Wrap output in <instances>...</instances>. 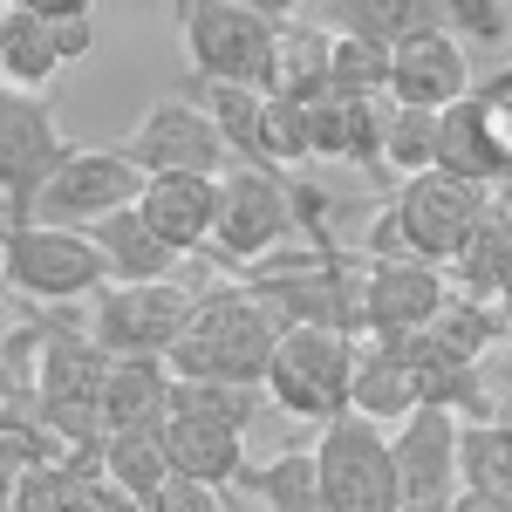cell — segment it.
Instances as JSON below:
<instances>
[{"instance_id":"cell-1","label":"cell","mask_w":512,"mask_h":512,"mask_svg":"<svg viewBox=\"0 0 512 512\" xmlns=\"http://www.w3.org/2000/svg\"><path fill=\"white\" fill-rule=\"evenodd\" d=\"M274 342H280L274 315H267V308L246 294V280H239V287H212V294H198L164 362H171V376H185V383L267 390Z\"/></svg>"},{"instance_id":"cell-2","label":"cell","mask_w":512,"mask_h":512,"mask_svg":"<svg viewBox=\"0 0 512 512\" xmlns=\"http://www.w3.org/2000/svg\"><path fill=\"white\" fill-rule=\"evenodd\" d=\"M41 321V369H35V403L55 431L69 437V451H103V376L110 355L76 328L69 308H35Z\"/></svg>"},{"instance_id":"cell-3","label":"cell","mask_w":512,"mask_h":512,"mask_svg":"<svg viewBox=\"0 0 512 512\" xmlns=\"http://www.w3.org/2000/svg\"><path fill=\"white\" fill-rule=\"evenodd\" d=\"M355 355H362V342L335 335V328H280L274 362H267V396H274V410L308 417V424L349 417Z\"/></svg>"},{"instance_id":"cell-4","label":"cell","mask_w":512,"mask_h":512,"mask_svg":"<svg viewBox=\"0 0 512 512\" xmlns=\"http://www.w3.org/2000/svg\"><path fill=\"white\" fill-rule=\"evenodd\" d=\"M0 253H7V287L28 308H76L82 294L96 301L110 287V267H103L96 239L69 233V226L28 219V226H14V233L0 239Z\"/></svg>"},{"instance_id":"cell-5","label":"cell","mask_w":512,"mask_h":512,"mask_svg":"<svg viewBox=\"0 0 512 512\" xmlns=\"http://www.w3.org/2000/svg\"><path fill=\"white\" fill-rule=\"evenodd\" d=\"M315 485H321V512H396L403 485H396V451L390 431L369 417H335L315 437Z\"/></svg>"},{"instance_id":"cell-6","label":"cell","mask_w":512,"mask_h":512,"mask_svg":"<svg viewBox=\"0 0 512 512\" xmlns=\"http://www.w3.org/2000/svg\"><path fill=\"white\" fill-rule=\"evenodd\" d=\"M178 35H185V55L205 82L267 89V76H274L280 28L260 21L253 7H239V0H178Z\"/></svg>"},{"instance_id":"cell-7","label":"cell","mask_w":512,"mask_h":512,"mask_svg":"<svg viewBox=\"0 0 512 512\" xmlns=\"http://www.w3.org/2000/svg\"><path fill=\"white\" fill-rule=\"evenodd\" d=\"M294 233V185L260 164H233L219 178V219H212V253L226 267H260L274 260L280 239Z\"/></svg>"},{"instance_id":"cell-8","label":"cell","mask_w":512,"mask_h":512,"mask_svg":"<svg viewBox=\"0 0 512 512\" xmlns=\"http://www.w3.org/2000/svg\"><path fill=\"white\" fill-rule=\"evenodd\" d=\"M485 198H492V185L451 178V171H417V178H403L390 205H396V219H403L410 260L451 267V260L472 246L478 219H485Z\"/></svg>"},{"instance_id":"cell-9","label":"cell","mask_w":512,"mask_h":512,"mask_svg":"<svg viewBox=\"0 0 512 512\" xmlns=\"http://www.w3.org/2000/svg\"><path fill=\"white\" fill-rule=\"evenodd\" d=\"M62 158H69V144H62V123L48 110V96L0 89V198H7L14 226L35 219V198Z\"/></svg>"},{"instance_id":"cell-10","label":"cell","mask_w":512,"mask_h":512,"mask_svg":"<svg viewBox=\"0 0 512 512\" xmlns=\"http://www.w3.org/2000/svg\"><path fill=\"white\" fill-rule=\"evenodd\" d=\"M137 198H144V171L130 164V151H69L55 164V178L41 185L35 219L41 226L89 233V226H103L110 212L137 205Z\"/></svg>"},{"instance_id":"cell-11","label":"cell","mask_w":512,"mask_h":512,"mask_svg":"<svg viewBox=\"0 0 512 512\" xmlns=\"http://www.w3.org/2000/svg\"><path fill=\"white\" fill-rule=\"evenodd\" d=\"M198 294L185 280H151V287H103L89 301V342L103 355H171L178 328Z\"/></svg>"},{"instance_id":"cell-12","label":"cell","mask_w":512,"mask_h":512,"mask_svg":"<svg viewBox=\"0 0 512 512\" xmlns=\"http://www.w3.org/2000/svg\"><path fill=\"white\" fill-rule=\"evenodd\" d=\"M130 164L144 178H164V171H192V178H226L233 171V151L219 137V123L205 103H185V96H164L144 110V123L130 130Z\"/></svg>"},{"instance_id":"cell-13","label":"cell","mask_w":512,"mask_h":512,"mask_svg":"<svg viewBox=\"0 0 512 512\" xmlns=\"http://www.w3.org/2000/svg\"><path fill=\"white\" fill-rule=\"evenodd\" d=\"M458 431H465V424H458V410H444V403H417L390 431L403 506H451V499H458Z\"/></svg>"},{"instance_id":"cell-14","label":"cell","mask_w":512,"mask_h":512,"mask_svg":"<svg viewBox=\"0 0 512 512\" xmlns=\"http://www.w3.org/2000/svg\"><path fill=\"white\" fill-rule=\"evenodd\" d=\"M444 301H451L444 267H431V260H369V280H362L369 342H410V335H424Z\"/></svg>"},{"instance_id":"cell-15","label":"cell","mask_w":512,"mask_h":512,"mask_svg":"<svg viewBox=\"0 0 512 512\" xmlns=\"http://www.w3.org/2000/svg\"><path fill=\"white\" fill-rule=\"evenodd\" d=\"M472 89V55L451 28H431V35L390 48V103H403V110H451Z\"/></svg>"},{"instance_id":"cell-16","label":"cell","mask_w":512,"mask_h":512,"mask_svg":"<svg viewBox=\"0 0 512 512\" xmlns=\"http://www.w3.org/2000/svg\"><path fill=\"white\" fill-rule=\"evenodd\" d=\"M390 117H396L390 96H321V103H308V144H315V158H328V164H362V171L383 178V171H390V164H383Z\"/></svg>"},{"instance_id":"cell-17","label":"cell","mask_w":512,"mask_h":512,"mask_svg":"<svg viewBox=\"0 0 512 512\" xmlns=\"http://www.w3.org/2000/svg\"><path fill=\"white\" fill-rule=\"evenodd\" d=\"M137 212L158 226L164 246H178L185 260L212 246V219H219V178H192V171H164V178H144V198Z\"/></svg>"},{"instance_id":"cell-18","label":"cell","mask_w":512,"mask_h":512,"mask_svg":"<svg viewBox=\"0 0 512 512\" xmlns=\"http://www.w3.org/2000/svg\"><path fill=\"white\" fill-rule=\"evenodd\" d=\"M89 239H96V253H103V267H110V287H151V280L185 274V253L164 246L158 226H151L137 205H123L103 226H89Z\"/></svg>"},{"instance_id":"cell-19","label":"cell","mask_w":512,"mask_h":512,"mask_svg":"<svg viewBox=\"0 0 512 512\" xmlns=\"http://www.w3.org/2000/svg\"><path fill=\"white\" fill-rule=\"evenodd\" d=\"M164 437H171V472L178 478H198V485L233 492V478L246 472V431H239V424L198 417V410H171V417H164Z\"/></svg>"},{"instance_id":"cell-20","label":"cell","mask_w":512,"mask_h":512,"mask_svg":"<svg viewBox=\"0 0 512 512\" xmlns=\"http://www.w3.org/2000/svg\"><path fill=\"white\" fill-rule=\"evenodd\" d=\"M103 478L117 485L123 499L151 506L164 485H171V437H164V417H144V424H123V431L103 437Z\"/></svg>"},{"instance_id":"cell-21","label":"cell","mask_w":512,"mask_h":512,"mask_svg":"<svg viewBox=\"0 0 512 512\" xmlns=\"http://www.w3.org/2000/svg\"><path fill=\"white\" fill-rule=\"evenodd\" d=\"M274 96H294V103H321L335 96V28H315V21H287L274 41V76H267Z\"/></svg>"},{"instance_id":"cell-22","label":"cell","mask_w":512,"mask_h":512,"mask_svg":"<svg viewBox=\"0 0 512 512\" xmlns=\"http://www.w3.org/2000/svg\"><path fill=\"white\" fill-rule=\"evenodd\" d=\"M349 410L369 424H403L417 410V369L396 342H369L355 355V383H349Z\"/></svg>"},{"instance_id":"cell-23","label":"cell","mask_w":512,"mask_h":512,"mask_svg":"<svg viewBox=\"0 0 512 512\" xmlns=\"http://www.w3.org/2000/svg\"><path fill=\"white\" fill-rule=\"evenodd\" d=\"M171 410V362L164 355H110L103 376V437Z\"/></svg>"},{"instance_id":"cell-24","label":"cell","mask_w":512,"mask_h":512,"mask_svg":"<svg viewBox=\"0 0 512 512\" xmlns=\"http://www.w3.org/2000/svg\"><path fill=\"white\" fill-rule=\"evenodd\" d=\"M506 321H512V315L499 308V301H478V294H451V301L437 308V321L424 328V342H431L444 362H465V369H472V362H485V355L506 342Z\"/></svg>"},{"instance_id":"cell-25","label":"cell","mask_w":512,"mask_h":512,"mask_svg":"<svg viewBox=\"0 0 512 512\" xmlns=\"http://www.w3.org/2000/svg\"><path fill=\"white\" fill-rule=\"evenodd\" d=\"M328 21H335L342 35L403 48V41L444 28V0H328Z\"/></svg>"},{"instance_id":"cell-26","label":"cell","mask_w":512,"mask_h":512,"mask_svg":"<svg viewBox=\"0 0 512 512\" xmlns=\"http://www.w3.org/2000/svg\"><path fill=\"white\" fill-rule=\"evenodd\" d=\"M0 62H7V82L14 89H48L62 76V41H55V21H35L21 7H0Z\"/></svg>"},{"instance_id":"cell-27","label":"cell","mask_w":512,"mask_h":512,"mask_svg":"<svg viewBox=\"0 0 512 512\" xmlns=\"http://www.w3.org/2000/svg\"><path fill=\"white\" fill-rule=\"evenodd\" d=\"M233 492L260 499L267 512H321V485H315V451H280L267 465H246L233 478Z\"/></svg>"},{"instance_id":"cell-28","label":"cell","mask_w":512,"mask_h":512,"mask_svg":"<svg viewBox=\"0 0 512 512\" xmlns=\"http://www.w3.org/2000/svg\"><path fill=\"white\" fill-rule=\"evenodd\" d=\"M62 458H69V437L41 417L35 396L0 403V472L21 478V472H35V465H62Z\"/></svg>"},{"instance_id":"cell-29","label":"cell","mask_w":512,"mask_h":512,"mask_svg":"<svg viewBox=\"0 0 512 512\" xmlns=\"http://www.w3.org/2000/svg\"><path fill=\"white\" fill-rule=\"evenodd\" d=\"M458 492L512 499V424L506 417L465 424V431H458Z\"/></svg>"},{"instance_id":"cell-30","label":"cell","mask_w":512,"mask_h":512,"mask_svg":"<svg viewBox=\"0 0 512 512\" xmlns=\"http://www.w3.org/2000/svg\"><path fill=\"white\" fill-rule=\"evenodd\" d=\"M437 171L472 178V185H499V164H492V144H485V123H478L472 96L437 110Z\"/></svg>"},{"instance_id":"cell-31","label":"cell","mask_w":512,"mask_h":512,"mask_svg":"<svg viewBox=\"0 0 512 512\" xmlns=\"http://www.w3.org/2000/svg\"><path fill=\"white\" fill-rule=\"evenodd\" d=\"M260 103H267V89L205 82V110H212V123H219V137H226L233 164H260V171H274V164H267V144H260Z\"/></svg>"},{"instance_id":"cell-32","label":"cell","mask_w":512,"mask_h":512,"mask_svg":"<svg viewBox=\"0 0 512 512\" xmlns=\"http://www.w3.org/2000/svg\"><path fill=\"white\" fill-rule=\"evenodd\" d=\"M260 144H267V164H274V171L308 164L315 158V144H308V103L267 89V103H260Z\"/></svg>"},{"instance_id":"cell-33","label":"cell","mask_w":512,"mask_h":512,"mask_svg":"<svg viewBox=\"0 0 512 512\" xmlns=\"http://www.w3.org/2000/svg\"><path fill=\"white\" fill-rule=\"evenodd\" d=\"M335 96H390V48L335 28Z\"/></svg>"},{"instance_id":"cell-34","label":"cell","mask_w":512,"mask_h":512,"mask_svg":"<svg viewBox=\"0 0 512 512\" xmlns=\"http://www.w3.org/2000/svg\"><path fill=\"white\" fill-rule=\"evenodd\" d=\"M383 164H390L396 178L437 171V110H403V103H396L390 144H383Z\"/></svg>"},{"instance_id":"cell-35","label":"cell","mask_w":512,"mask_h":512,"mask_svg":"<svg viewBox=\"0 0 512 512\" xmlns=\"http://www.w3.org/2000/svg\"><path fill=\"white\" fill-rule=\"evenodd\" d=\"M478 123H485V144H492V164H499V185H512V82H485L472 89Z\"/></svg>"},{"instance_id":"cell-36","label":"cell","mask_w":512,"mask_h":512,"mask_svg":"<svg viewBox=\"0 0 512 512\" xmlns=\"http://www.w3.org/2000/svg\"><path fill=\"white\" fill-rule=\"evenodd\" d=\"M444 28L458 41H506L512 35V7L506 0H444Z\"/></svg>"},{"instance_id":"cell-37","label":"cell","mask_w":512,"mask_h":512,"mask_svg":"<svg viewBox=\"0 0 512 512\" xmlns=\"http://www.w3.org/2000/svg\"><path fill=\"white\" fill-rule=\"evenodd\" d=\"M144 512H226V492L219 485H198V478H171Z\"/></svg>"},{"instance_id":"cell-38","label":"cell","mask_w":512,"mask_h":512,"mask_svg":"<svg viewBox=\"0 0 512 512\" xmlns=\"http://www.w3.org/2000/svg\"><path fill=\"white\" fill-rule=\"evenodd\" d=\"M7 7H21L35 21H89V0H7Z\"/></svg>"},{"instance_id":"cell-39","label":"cell","mask_w":512,"mask_h":512,"mask_svg":"<svg viewBox=\"0 0 512 512\" xmlns=\"http://www.w3.org/2000/svg\"><path fill=\"white\" fill-rule=\"evenodd\" d=\"M55 41H62V62H82L96 48V21H55Z\"/></svg>"},{"instance_id":"cell-40","label":"cell","mask_w":512,"mask_h":512,"mask_svg":"<svg viewBox=\"0 0 512 512\" xmlns=\"http://www.w3.org/2000/svg\"><path fill=\"white\" fill-rule=\"evenodd\" d=\"M239 7H253V14L274 21V28H287V14H301V0H239Z\"/></svg>"},{"instance_id":"cell-41","label":"cell","mask_w":512,"mask_h":512,"mask_svg":"<svg viewBox=\"0 0 512 512\" xmlns=\"http://www.w3.org/2000/svg\"><path fill=\"white\" fill-rule=\"evenodd\" d=\"M451 512H512V499H492V492H458Z\"/></svg>"},{"instance_id":"cell-42","label":"cell","mask_w":512,"mask_h":512,"mask_svg":"<svg viewBox=\"0 0 512 512\" xmlns=\"http://www.w3.org/2000/svg\"><path fill=\"white\" fill-rule=\"evenodd\" d=\"M492 362H499V396L512 403V321H506V342L492 349ZM506 424H512V417H506Z\"/></svg>"},{"instance_id":"cell-43","label":"cell","mask_w":512,"mask_h":512,"mask_svg":"<svg viewBox=\"0 0 512 512\" xmlns=\"http://www.w3.org/2000/svg\"><path fill=\"white\" fill-rule=\"evenodd\" d=\"M0 512H14V478L0 472Z\"/></svg>"},{"instance_id":"cell-44","label":"cell","mask_w":512,"mask_h":512,"mask_svg":"<svg viewBox=\"0 0 512 512\" xmlns=\"http://www.w3.org/2000/svg\"><path fill=\"white\" fill-rule=\"evenodd\" d=\"M7 342H14V321H0V362H7Z\"/></svg>"},{"instance_id":"cell-45","label":"cell","mask_w":512,"mask_h":512,"mask_svg":"<svg viewBox=\"0 0 512 512\" xmlns=\"http://www.w3.org/2000/svg\"><path fill=\"white\" fill-rule=\"evenodd\" d=\"M7 294H14V287H7V253H0V301H7Z\"/></svg>"},{"instance_id":"cell-46","label":"cell","mask_w":512,"mask_h":512,"mask_svg":"<svg viewBox=\"0 0 512 512\" xmlns=\"http://www.w3.org/2000/svg\"><path fill=\"white\" fill-rule=\"evenodd\" d=\"M396 512H451V506H396Z\"/></svg>"},{"instance_id":"cell-47","label":"cell","mask_w":512,"mask_h":512,"mask_svg":"<svg viewBox=\"0 0 512 512\" xmlns=\"http://www.w3.org/2000/svg\"><path fill=\"white\" fill-rule=\"evenodd\" d=\"M0 89H14V82H7V62H0Z\"/></svg>"},{"instance_id":"cell-48","label":"cell","mask_w":512,"mask_h":512,"mask_svg":"<svg viewBox=\"0 0 512 512\" xmlns=\"http://www.w3.org/2000/svg\"><path fill=\"white\" fill-rule=\"evenodd\" d=\"M506 315H512V301H506Z\"/></svg>"},{"instance_id":"cell-49","label":"cell","mask_w":512,"mask_h":512,"mask_svg":"<svg viewBox=\"0 0 512 512\" xmlns=\"http://www.w3.org/2000/svg\"><path fill=\"white\" fill-rule=\"evenodd\" d=\"M506 82H512V69H506Z\"/></svg>"}]
</instances>
